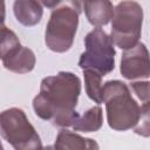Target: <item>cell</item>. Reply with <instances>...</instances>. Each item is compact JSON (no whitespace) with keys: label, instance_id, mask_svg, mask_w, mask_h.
Segmentation results:
<instances>
[{"label":"cell","instance_id":"1","mask_svg":"<svg viewBox=\"0 0 150 150\" xmlns=\"http://www.w3.org/2000/svg\"><path fill=\"white\" fill-rule=\"evenodd\" d=\"M80 93L79 76L70 71H59L41 81L40 91L33 100V109L40 118L55 127H71L79 117L76 105Z\"/></svg>","mask_w":150,"mask_h":150},{"label":"cell","instance_id":"2","mask_svg":"<svg viewBox=\"0 0 150 150\" xmlns=\"http://www.w3.org/2000/svg\"><path fill=\"white\" fill-rule=\"evenodd\" d=\"M102 103L105 104L108 124L116 131L132 129L141 120L143 105H138L122 81L111 80L102 84Z\"/></svg>","mask_w":150,"mask_h":150},{"label":"cell","instance_id":"3","mask_svg":"<svg viewBox=\"0 0 150 150\" xmlns=\"http://www.w3.org/2000/svg\"><path fill=\"white\" fill-rule=\"evenodd\" d=\"M81 2H60V7L52 11L46 27L45 43L52 52L66 53L70 49L77 30Z\"/></svg>","mask_w":150,"mask_h":150},{"label":"cell","instance_id":"4","mask_svg":"<svg viewBox=\"0 0 150 150\" xmlns=\"http://www.w3.org/2000/svg\"><path fill=\"white\" fill-rule=\"evenodd\" d=\"M143 23V9L136 1H122L114 8L110 39L121 49H130L138 43Z\"/></svg>","mask_w":150,"mask_h":150},{"label":"cell","instance_id":"5","mask_svg":"<svg viewBox=\"0 0 150 150\" xmlns=\"http://www.w3.org/2000/svg\"><path fill=\"white\" fill-rule=\"evenodd\" d=\"M0 135L14 150H42V143L35 128L20 108H9L0 112Z\"/></svg>","mask_w":150,"mask_h":150},{"label":"cell","instance_id":"6","mask_svg":"<svg viewBox=\"0 0 150 150\" xmlns=\"http://www.w3.org/2000/svg\"><path fill=\"white\" fill-rule=\"evenodd\" d=\"M86 50L81 54L79 67L93 70L102 77L115 68V47L110 36L102 28H94L84 38Z\"/></svg>","mask_w":150,"mask_h":150},{"label":"cell","instance_id":"7","mask_svg":"<svg viewBox=\"0 0 150 150\" xmlns=\"http://www.w3.org/2000/svg\"><path fill=\"white\" fill-rule=\"evenodd\" d=\"M120 71L124 79L130 81L149 77V53L144 43L138 42L132 48L124 50L121 59Z\"/></svg>","mask_w":150,"mask_h":150},{"label":"cell","instance_id":"8","mask_svg":"<svg viewBox=\"0 0 150 150\" xmlns=\"http://www.w3.org/2000/svg\"><path fill=\"white\" fill-rule=\"evenodd\" d=\"M35 62L36 57L33 50L21 45L13 48L2 59L4 67L16 74H26L32 71L35 67Z\"/></svg>","mask_w":150,"mask_h":150},{"label":"cell","instance_id":"9","mask_svg":"<svg viewBox=\"0 0 150 150\" xmlns=\"http://www.w3.org/2000/svg\"><path fill=\"white\" fill-rule=\"evenodd\" d=\"M53 150H100L95 139L86 138L67 129L60 130L56 136Z\"/></svg>","mask_w":150,"mask_h":150},{"label":"cell","instance_id":"10","mask_svg":"<svg viewBox=\"0 0 150 150\" xmlns=\"http://www.w3.org/2000/svg\"><path fill=\"white\" fill-rule=\"evenodd\" d=\"M13 11L16 20L26 27H32L38 25L41 21L43 14V8L41 2L34 0L15 1L13 6Z\"/></svg>","mask_w":150,"mask_h":150},{"label":"cell","instance_id":"11","mask_svg":"<svg viewBox=\"0 0 150 150\" xmlns=\"http://www.w3.org/2000/svg\"><path fill=\"white\" fill-rule=\"evenodd\" d=\"M82 6L89 23L95 26V28L105 26L112 19L114 6L110 1H84Z\"/></svg>","mask_w":150,"mask_h":150},{"label":"cell","instance_id":"12","mask_svg":"<svg viewBox=\"0 0 150 150\" xmlns=\"http://www.w3.org/2000/svg\"><path fill=\"white\" fill-rule=\"evenodd\" d=\"M103 124V112L100 105H94L84 111L82 115H79L74 124L71 125L74 131L82 132H95L101 129Z\"/></svg>","mask_w":150,"mask_h":150},{"label":"cell","instance_id":"13","mask_svg":"<svg viewBox=\"0 0 150 150\" xmlns=\"http://www.w3.org/2000/svg\"><path fill=\"white\" fill-rule=\"evenodd\" d=\"M84 86L88 97L95 103H102V76L93 70H83Z\"/></svg>","mask_w":150,"mask_h":150},{"label":"cell","instance_id":"14","mask_svg":"<svg viewBox=\"0 0 150 150\" xmlns=\"http://www.w3.org/2000/svg\"><path fill=\"white\" fill-rule=\"evenodd\" d=\"M20 45V41L16 36V34L7 28L6 26H0V59L2 60L13 48L18 47Z\"/></svg>","mask_w":150,"mask_h":150},{"label":"cell","instance_id":"15","mask_svg":"<svg viewBox=\"0 0 150 150\" xmlns=\"http://www.w3.org/2000/svg\"><path fill=\"white\" fill-rule=\"evenodd\" d=\"M143 110H142V116L137 125L134 128V131L137 135L148 137L149 136V104H142Z\"/></svg>","mask_w":150,"mask_h":150},{"label":"cell","instance_id":"16","mask_svg":"<svg viewBox=\"0 0 150 150\" xmlns=\"http://www.w3.org/2000/svg\"><path fill=\"white\" fill-rule=\"evenodd\" d=\"M131 89L137 95V97L142 101V104H149V82L148 81H139V82H131Z\"/></svg>","mask_w":150,"mask_h":150},{"label":"cell","instance_id":"17","mask_svg":"<svg viewBox=\"0 0 150 150\" xmlns=\"http://www.w3.org/2000/svg\"><path fill=\"white\" fill-rule=\"evenodd\" d=\"M5 22V2L0 1V26Z\"/></svg>","mask_w":150,"mask_h":150},{"label":"cell","instance_id":"18","mask_svg":"<svg viewBox=\"0 0 150 150\" xmlns=\"http://www.w3.org/2000/svg\"><path fill=\"white\" fill-rule=\"evenodd\" d=\"M42 150H53V146H46V148H42Z\"/></svg>","mask_w":150,"mask_h":150},{"label":"cell","instance_id":"19","mask_svg":"<svg viewBox=\"0 0 150 150\" xmlns=\"http://www.w3.org/2000/svg\"><path fill=\"white\" fill-rule=\"evenodd\" d=\"M0 150H4V146H2V144H1V142H0Z\"/></svg>","mask_w":150,"mask_h":150}]
</instances>
